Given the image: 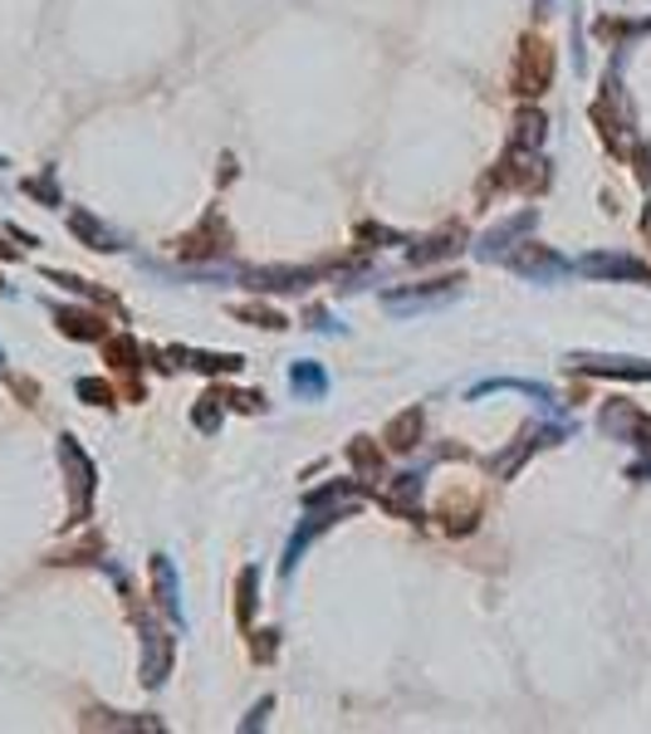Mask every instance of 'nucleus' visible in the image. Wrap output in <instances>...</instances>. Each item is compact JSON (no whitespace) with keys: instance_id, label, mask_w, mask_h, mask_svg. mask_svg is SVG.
Here are the masks:
<instances>
[{"instance_id":"f257e3e1","label":"nucleus","mask_w":651,"mask_h":734,"mask_svg":"<svg viewBox=\"0 0 651 734\" xmlns=\"http://www.w3.org/2000/svg\"><path fill=\"white\" fill-rule=\"evenodd\" d=\"M553 79V55L544 39H524L519 45V65H514V93H524V99H534V93H544Z\"/></svg>"},{"instance_id":"f03ea898","label":"nucleus","mask_w":651,"mask_h":734,"mask_svg":"<svg viewBox=\"0 0 651 734\" xmlns=\"http://www.w3.org/2000/svg\"><path fill=\"white\" fill-rule=\"evenodd\" d=\"M603 426H607V432L632 436L637 446H651V416L637 412V406H627V402H613V406H607V412H603Z\"/></svg>"},{"instance_id":"7ed1b4c3","label":"nucleus","mask_w":651,"mask_h":734,"mask_svg":"<svg viewBox=\"0 0 651 734\" xmlns=\"http://www.w3.org/2000/svg\"><path fill=\"white\" fill-rule=\"evenodd\" d=\"M226 240H230L226 220H220V216H206L202 226H196L176 250H182V255H220V250H226Z\"/></svg>"},{"instance_id":"20e7f679","label":"nucleus","mask_w":651,"mask_h":734,"mask_svg":"<svg viewBox=\"0 0 651 734\" xmlns=\"http://www.w3.org/2000/svg\"><path fill=\"white\" fill-rule=\"evenodd\" d=\"M583 269H593V275H627V279H647L651 285V269L637 265V260H623V255H593L583 260Z\"/></svg>"},{"instance_id":"39448f33","label":"nucleus","mask_w":651,"mask_h":734,"mask_svg":"<svg viewBox=\"0 0 651 734\" xmlns=\"http://www.w3.org/2000/svg\"><path fill=\"white\" fill-rule=\"evenodd\" d=\"M382 440H387L392 450H412L416 440H422V412H416V406H412V412H402L392 426H387Z\"/></svg>"},{"instance_id":"423d86ee","label":"nucleus","mask_w":651,"mask_h":734,"mask_svg":"<svg viewBox=\"0 0 651 734\" xmlns=\"http://www.w3.org/2000/svg\"><path fill=\"white\" fill-rule=\"evenodd\" d=\"M583 367V372H617V377H651V367L647 363H637V358H573Z\"/></svg>"},{"instance_id":"0eeeda50","label":"nucleus","mask_w":651,"mask_h":734,"mask_svg":"<svg viewBox=\"0 0 651 734\" xmlns=\"http://www.w3.org/2000/svg\"><path fill=\"white\" fill-rule=\"evenodd\" d=\"M450 240H466L460 230H441L436 240H426V245H412V265H432V260L450 255Z\"/></svg>"},{"instance_id":"6e6552de","label":"nucleus","mask_w":651,"mask_h":734,"mask_svg":"<svg viewBox=\"0 0 651 734\" xmlns=\"http://www.w3.org/2000/svg\"><path fill=\"white\" fill-rule=\"evenodd\" d=\"M514 269H524V275H553V269H559V260L544 255V250H534V240H529V245L514 255Z\"/></svg>"},{"instance_id":"1a4fd4ad","label":"nucleus","mask_w":651,"mask_h":734,"mask_svg":"<svg viewBox=\"0 0 651 734\" xmlns=\"http://www.w3.org/2000/svg\"><path fill=\"white\" fill-rule=\"evenodd\" d=\"M59 329L73 333V339H103V323L93 313H65L59 309Z\"/></svg>"},{"instance_id":"9d476101","label":"nucleus","mask_w":651,"mask_h":734,"mask_svg":"<svg viewBox=\"0 0 651 734\" xmlns=\"http://www.w3.org/2000/svg\"><path fill=\"white\" fill-rule=\"evenodd\" d=\"M294 392H304V397H323V372L313 363H299L294 367Z\"/></svg>"},{"instance_id":"9b49d317","label":"nucleus","mask_w":651,"mask_h":734,"mask_svg":"<svg viewBox=\"0 0 651 734\" xmlns=\"http://www.w3.org/2000/svg\"><path fill=\"white\" fill-rule=\"evenodd\" d=\"M349 456H353V466H358L363 475H373V470L382 475V456H373V440H367V436L353 440V450H349Z\"/></svg>"},{"instance_id":"f8f14e48","label":"nucleus","mask_w":651,"mask_h":734,"mask_svg":"<svg viewBox=\"0 0 651 734\" xmlns=\"http://www.w3.org/2000/svg\"><path fill=\"white\" fill-rule=\"evenodd\" d=\"M236 319L260 323V329H285V319H279L275 309H260V303H240V309H236Z\"/></svg>"},{"instance_id":"ddd939ff","label":"nucleus","mask_w":651,"mask_h":734,"mask_svg":"<svg viewBox=\"0 0 651 734\" xmlns=\"http://www.w3.org/2000/svg\"><path fill=\"white\" fill-rule=\"evenodd\" d=\"M255 583H260V573H255V569L240 573V607H236L240 622H250V612H255Z\"/></svg>"},{"instance_id":"4468645a","label":"nucleus","mask_w":651,"mask_h":734,"mask_svg":"<svg viewBox=\"0 0 651 734\" xmlns=\"http://www.w3.org/2000/svg\"><path fill=\"white\" fill-rule=\"evenodd\" d=\"M79 392L89 397V402H113V387H103V382H79Z\"/></svg>"}]
</instances>
